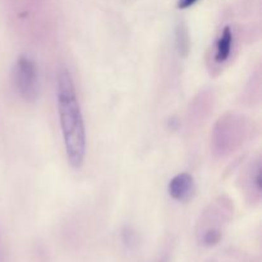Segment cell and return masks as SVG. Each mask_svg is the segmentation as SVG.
Masks as SVG:
<instances>
[{"label":"cell","instance_id":"obj_9","mask_svg":"<svg viewBox=\"0 0 262 262\" xmlns=\"http://www.w3.org/2000/svg\"><path fill=\"white\" fill-rule=\"evenodd\" d=\"M197 2H199V0H178V2H177V8L181 10L188 9V8L193 7Z\"/></svg>","mask_w":262,"mask_h":262},{"label":"cell","instance_id":"obj_1","mask_svg":"<svg viewBox=\"0 0 262 262\" xmlns=\"http://www.w3.org/2000/svg\"><path fill=\"white\" fill-rule=\"evenodd\" d=\"M56 106L68 163L81 169L86 158V128L73 78L64 67L56 73Z\"/></svg>","mask_w":262,"mask_h":262},{"label":"cell","instance_id":"obj_3","mask_svg":"<svg viewBox=\"0 0 262 262\" xmlns=\"http://www.w3.org/2000/svg\"><path fill=\"white\" fill-rule=\"evenodd\" d=\"M13 83L20 99L35 102L38 97V68L30 55L22 54L17 58L13 68Z\"/></svg>","mask_w":262,"mask_h":262},{"label":"cell","instance_id":"obj_8","mask_svg":"<svg viewBox=\"0 0 262 262\" xmlns=\"http://www.w3.org/2000/svg\"><path fill=\"white\" fill-rule=\"evenodd\" d=\"M223 233L219 228H210L206 232L202 234V245L206 246V247H212V246H216L217 243L222 241Z\"/></svg>","mask_w":262,"mask_h":262},{"label":"cell","instance_id":"obj_2","mask_svg":"<svg viewBox=\"0 0 262 262\" xmlns=\"http://www.w3.org/2000/svg\"><path fill=\"white\" fill-rule=\"evenodd\" d=\"M250 122L238 114H225L220 118L212 130V150L220 158L235 152L247 138Z\"/></svg>","mask_w":262,"mask_h":262},{"label":"cell","instance_id":"obj_7","mask_svg":"<svg viewBox=\"0 0 262 262\" xmlns=\"http://www.w3.org/2000/svg\"><path fill=\"white\" fill-rule=\"evenodd\" d=\"M176 46L177 51L182 58H186L191 50V36L186 23L179 22L176 28Z\"/></svg>","mask_w":262,"mask_h":262},{"label":"cell","instance_id":"obj_5","mask_svg":"<svg viewBox=\"0 0 262 262\" xmlns=\"http://www.w3.org/2000/svg\"><path fill=\"white\" fill-rule=\"evenodd\" d=\"M233 42H234V35L230 26H225L222 33L215 42L214 59L217 64H223L230 58L233 50Z\"/></svg>","mask_w":262,"mask_h":262},{"label":"cell","instance_id":"obj_4","mask_svg":"<svg viewBox=\"0 0 262 262\" xmlns=\"http://www.w3.org/2000/svg\"><path fill=\"white\" fill-rule=\"evenodd\" d=\"M194 189V179L191 174L188 173H179L174 176L169 181L168 192L169 196L178 202H186L193 196Z\"/></svg>","mask_w":262,"mask_h":262},{"label":"cell","instance_id":"obj_6","mask_svg":"<svg viewBox=\"0 0 262 262\" xmlns=\"http://www.w3.org/2000/svg\"><path fill=\"white\" fill-rule=\"evenodd\" d=\"M247 186L248 193L252 196V199L258 200L261 196V163L260 160H256L251 164L247 173Z\"/></svg>","mask_w":262,"mask_h":262}]
</instances>
